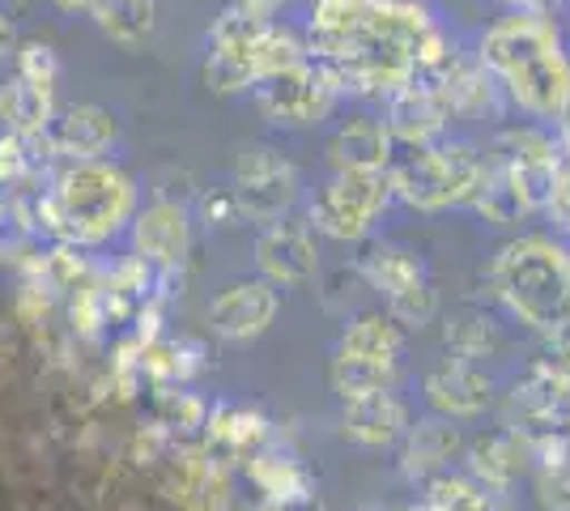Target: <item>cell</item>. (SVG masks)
I'll return each instance as SVG.
<instances>
[{
    "mask_svg": "<svg viewBox=\"0 0 570 511\" xmlns=\"http://www.w3.org/2000/svg\"><path fill=\"white\" fill-rule=\"evenodd\" d=\"M528 443L515 431H490L469 448V469L485 490H511L520 482Z\"/></svg>",
    "mask_w": 570,
    "mask_h": 511,
    "instance_id": "9a60e30c",
    "label": "cell"
},
{
    "mask_svg": "<svg viewBox=\"0 0 570 511\" xmlns=\"http://www.w3.org/2000/svg\"><path fill=\"white\" fill-rule=\"evenodd\" d=\"M303 60V48L268 26L264 13L235 9L226 13L214 30V56H209V81L217 90H243V86H261L264 77L294 69Z\"/></svg>",
    "mask_w": 570,
    "mask_h": 511,
    "instance_id": "277c9868",
    "label": "cell"
},
{
    "mask_svg": "<svg viewBox=\"0 0 570 511\" xmlns=\"http://www.w3.org/2000/svg\"><path fill=\"white\" fill-rule=\"evenodd\" d=\"M311 51L333 73L336 90L396 95L413 65L439 60L452 43L413 0H320Z\"/></svg>",
    "mask_w": 570,
    "mask_h": 511,
    "instance_id": "6da1fadb",
    "label": "cell"
},
{
    "mask_svg": "<svg viewBox=\"0 0 570 511\" xmlns=\"http://www.w3.org/2000/svg\"><path fill=\"white\" fill-rule=\"evenodd\" d=\"M481 179H485V158L473 146H422L387 163L392 196L426 214L469 205Z\"/></svg>",
    "mask_w": 570,
    "mask_h": 511,
    "instance_id": "5b68a950",
    "label": "cell"
},
{
    "mask_svg": "<svg viewBox=\"0 0 570 511\" xmlns=\"http://www.w3.org/2000/svg\"><path fill=\"white\" fill-rule=\"evenodd\" d=\"M98 18L102 26L116 35V39H141L149 35V26H154V9H149V0H95Z\"/></svg>",
    "mask_w": 570,
    "mask_h": 511,
    "instance_id": "4316f807",
    "label": "cell"
},
{
    "mask_svg": "<svg viewBox=\"0 0 570 511\" xmlns=\"http://www.w3.org/2000/svg\"><path fill=\"white\" fill-rule=\"evenodd\" d=\"M476 65L502 81L507 95L537 120H553L570 95V60L558 39V26L546 13L515 9L511 18L494 22L481 39Z\"/></svg>",
    "mask_w": 570,
    "mask_h": 511,
    "instance_id": "7a4b0ae2",
    "label": "cell"
},
{
    "mask_svg": "<svg viewBox=\"0 0 570 511\" xmlns=\"http://www.w3.org/2000/svg\"><path fill=\"white\" fill-rule=\"evenodd\" d=\"M60 4H90V0H60Z\"/></svg>",
    "mask_w": 570,
    "mask_h": 511,
    "instance_id": "8d00e7d4",
    "label": "cell"
},
{
    "mask_svg": "<svg viewBox=\"0 0 570 511\" xmlns=\"http://www.w3.org/2000/svg\"><path fill=\"white\" fill-rule=\"evenodd\" d=\"M455 448H460V431L448 417L409 422V431H404V473L409 478H430L452 461Z\"/></svg>",
    "mask_w": 570,
    "mask_h": 511,
    "instance_id": "ac0fdd59",
    "label": "cell"
},
{
    "mask_svg": "<svg viewBox=\"0 0 570 511\" xmlns=\"http://www.w3.org/2000/svg\"><path fill=\"white\" fill-rule=\"evenodd\" d=\"M434 312H439V298L430 291V282L396 294V298H387V316L396 320V324H417V328H422V324L434 320Z\"/></svg>",
    "mask_w": 570,
    "mask_h": 511,
    "instance_id": "83f0119b",
    "label": "cell"
},
{
    "mask_svg": "<svg viewBox=\"0 0 570 511\" xmlns=\"http://www.w3.org/2000/svg\"><path fill=\"white\" fill-rule=\"evenodd\" d=\"M336 98V81L324 65H307L298 60L294 69L264 77L261 81V107L264 116L277 124H311L320 120Z\"/></svg>",
    "mask_w": 570,
    "mask_h": 511,
    "instance_id": "ba28073f",
    "label": "cell"
},
{
    "mask_svg": "<svg viewBox=\"0 0 570 511\" xmlns=\"http://www.w3.org/2000/svg\"><path fill=\"white\" fill-rule=\"evenodd\" d=\"M553 120H558V149H562V154H570V95H567L562 111H558Z\"/></svg>",
    "mask_w": 570,
    "mask_h": 511,
    "instance_id": "d6a6232c",
    "label": "cell"
},
{
    "mask_svg": "<svg viewBox=\"0 0 570 511\" xmlns=\"http://www.w3.org/2000/svg\"><path fill=\"white\" fill-rule=\"evenodd\" d=\"M396 511H434V508H396Z\"/></svg>",
    "mask_w": 570,
    "mask_h": 511,
    "instance_id": "74e56055",
    "label": "cell"
},
{
    "mask_svg": "<svg viewBox=\"0 0 570 511\" xmlns=\"http://www.w3.org/2000/svg\"><path fill=\"white\" fill-rule=\"evenodd\" d=\"M277 316V291L264 282H247L226 291L214 303V328L226 337H256Z\"/></svg>",
    "mask_w": 570,
    "mask_h": 511,
    "instance_id": "5bb4252c",
    "label": "cell"
},
{
    "mask_svg": "<svg viewBox=\"0 0 570 511\" xmlns=\"http://www.w3.org/2000/svg\"><path fill=\"white\" fill-rule=\"evenodd\" d=\"M294 196H298V175H294V167L285 163L282 154L247 149L238 158V209H247L252 218L261 222H277L294 205Z\"/></svg>",
    "mask_w": 570,
    "mask_h": 511,
    "instance_id": "9c48e42d",
    "label": "cell"
},
{
    "mask_svg": "<svg viewBox=\"0 0 570 511\" xmlns=\"http://www.w3.org/2000/svg\"><path fill=\"white\" fill-rule=\"evenodd\" d=\"M494 294L507 303L520 324L562 337L570 333V252L546 235H523L511 239L494 256Z\"/></svg>",
    "mask_w": 570,
    "mask_h": 511,
    "instance_id": "3957f363",
    "label": "cell"
},
{
    "mask_svg": "<svg viewBox=\"0 0 570 511\" xmlns=\"http://www.w3.org/2000/svg\"><path fill=\"white\" fill-rule=\"evenodd\" d=\"M277 4H282V0H243V9H252V13H264V18H268Z\"/></svg>",
    "mask_w": 570,
    "mask_h": 511,
    "instance_id": "e575fe53",
    "label": "cell"
},
{
    "mask_svg": "<svg viewBox=\"0 0 570 511\" xmlns=\"http://www.w3.org/2000/svg\"><path fill=\"white\" fill-rule=\"evenodd\" d=\"M537 499L546 511H570V469H541Z\"/></svg>",
    "mask_w": 570,
    "mask_h": 511,
    "instance_id": "4dcf8cb0",
    "label": "cell"
},
{
    "mask_svg": "<svg viewBox=\"0 0 570 511\" xmlns=\"http://www.w3.org/2000/svg\"><path fill=\"white\" fill-rule=\"evenodd\" d=\"M448 102L430 90H417V86H401L396 95H387V132L392 141H404L409 149L430 146L443 128H448Z\"/></svg>",
    "mask_w": 570,
    "mask_h": 511,
    "instance_id": "7c38bea8",
    "label": "cell"
},
{
    "mask_svg": "<svg viewBox=\"0 0 570 511\" xmlns=\"http://www.w3.org/2000/svg\"><path fill=\"white\" fill-rule=\"evenodd\" d=\"M137 239H141V252H149V256H158V261H179L184 247H188L184 209H175V205H154L141 218V226H137Z\"/></svg>",
    "mask_w": 570,
    "mask_h": 511,
    "instance_id": "cb8c5ba5",
    "label": "cell"
},
{
    "mask_svg": "<svg viewBox=\"0 0 570 511\" xmlns=\"http://www.w3.org/2000/svg\"><path fill=\"white\" fill-rule=\"evenodd\" d=\"M362 277L383 291L387 298H396V294L413 291V286H422L426 282V265L413 256V252H404V247H375L366 261H362Z\"/></svg>",
    "mask_w": 570,
    "mask_h": 511,
    "instance_id": "ffe728a7",
    "label": "cell"
},
{
    "mask_svg": "<svg viewBox=\"0 0 570 511\" xmlns=\"http://www.w3.org/2000/svg\"><path fill=\"white\" fill-rule=\"evenodd\" d=\"M387 170H336V179L311 205V226L333 239H362L371 222L387 209Z\"/></svg>",
    "mask_w": 570,
    "mask_h": 511,
    "instance_id": "8992f818",
    "label": "cell"
},
{
    "mask_svg": "<svg viewBox=\"0 0 570 511\" xmlns=\"http://www.w3.org/2000/svg\"><path fill=\"white\" fill-rule=\"evenodd\" d=\"M426 401L443 417H476L490 410L494 401V384L485 371H476L473 363H455L448 358L443 366H434L426 375Z\"/></svg>",
    "mask_w": 570,
    "mask_h": 511,
    "instance_id": "8fae6325",
    "label": "cell"
},
{
    "mask_svg": "<svg viewBox=\"0 0 570 511\" xmlns=\"http://www.w3.org/2000/svg\"><path fill=\"white\" fill-rule=\"evenodd\" d=\"M443 345L452 350L455 363H473V358L494 354L499 333H494L490 316H481V312H460V316H452L443 324Z\"/></svg>",
    "mask_w": 570,
    "mask_h": 511,
    "instance_id": "d4e9b609",
    "label": "cell"
},
{
    "mask_svg": "<svg viewBox=\"0 0 570 511\" xmlns=\"http://www.w3.org/2000/svg\"><path fill=\"white\" fill-rule=\"evenodd\" d=\"M434 511H507L494 490H485L481 482L469 478H434L430 482V503Z\"/></svg>",
    "mask_w": 570,
    "mask_h": 511,
    "instance_id": "484cf974",
    "label": "cell"
},
{
    "mask_svg": "<svg viewBox=\"0 0 570 511\" xmlns=\"http://www.w3.org/2000/svg\"><path fill=\"white\" fill-rule=\"evenodd\" d=\"M507 4H515V9H528V13H546L549 4H558V0H507Z\"/></svg>",
    "mask_w": 570,
    "mask_h": 511,
    "instance_id": "836d02e7",
    "label": "cell"
},
{
    "mask_svg": "<svg viewBox=\"0 0 570 511\" xmlns=\"http://www.w3.org/2000/svg\"><path fill=\"white\" fill-rule=\"evenodd\" d=\"M494 163L507 170V179L520 188L528 209H546L553 184L562 175V149L541 128H507L499 132Z\"/></svg>",
    "mask_w": 570,
    "mask_h": 511,
    "instance_id": "52a82bcc",
    "label": "cell"
},
{
    "mask_svg": "<svg viewBox=\"0 0 570 511\" xmlns=\"http://www.w3.org/2000/svg\"><path fill=\"white\" fill-rule=\"evenodd\" d=\"M546 209L553 214L558 230H567L570 235V167H562V175H558V184H553V196H549Z\"/></svg>",
    "mask_w": 570,
    "mask_h": 511,
    "instance_id": "1f68e13d",
    "label": "cell"
},
{
    "mask_svg": "<svg viewBox=\"0 0 570 511\" xmlns=\"http://www.w3.org/2000/svg\"><path fill=\"white\" fill-rule=\"evenodd\" d=\"M401 345H404V333L392 316H357L345 328V337H341V354L375 358V363H396Z\"/></svg>",
    "mask_w": 570,
    "mask_h": 511,
    "instance_id": "7402d4cb",
    "label": "cell"
},
{
    "mask_svg": "<svg viewBox=\"0 0 570 511\" xmlns=\"http://www.w3.org/2000/svg\"><path fill=\"white\" fill-rule=\"evenodd\" d=\"M65 196H69V209L81 222H116L119 214L128 209V188H124V179L102 167H86V170H77V175H69Z\"/></svg>",
    "mask_w": 570,
    "mask_h": 511,
    "instance_id": "2e32d148",
    "label": "cell"
},
{
    "mask_svg": "<svg viewBox=\"0 0 570 511\" xmlns=\"http://www.w3.org/2000/svg\"><path fill=\"white\" fill-rule=\"evenodd\" d=\"M256 261L273 282H307L311 273L320 268V252H315V235L303 222H273L256 244Z\"/></svg>",
    "mask_w": 570,
    "mask_h": 511,
    "instance_id": "30bf717a",
    "label": "cell"
},
{
    "mask_svg": "<svg viewBox=\"0 0 570 511\" xmlns=\"http://www.w3.org/2000/svg\"><path fill=\"white\" fill-rule=\"evenodd\" d=\"M60 137L86 154V149H98L102 141H111V120L98 116V111H81V116L65 120V132H60Z\"/></svg>",
    "mask_w": 570,
    "mask_h": 511,
    "instance_id": "f546056e",
    "label": "cell"
},
{
    "mask_svg": "<svg viewBox=\"0 0 570 511\" xmlns=\"http://www.w3.org/2000/svg\"><path fill=\"white\" fill-rule=\"evenodd\" d=\"M328 380H333V392L341 401H362V396H375V392H392L396 363H375V358L336 354Z\"/></svg>",
    "mask_w": 570,
    "mask_h": 511,
    "instance_id": "44dd1931",
    "label": "cell"
},
{
    "mask_svg": "<svg viewBox=\"0 0 570 511\" xmlns=\"http://www.w3.org/2000/svg\"><path fill=\"white\" fill-rule=\"evenodd\" d=\"M9 43H13V30H9V26L0 22V56H4V51H9Z\"/></svg>",
    "mask_w": 570,
    "mask_h": 511,
    "instance_id": "d590c367",
    "label": "cell"
},
{
    "mask_svg": "<svg viewBox=\"0 0 570 511\" xmlns=\"http://www.w3.org/2000/svg\"><path fill=\"white\" fill-rule=\"evenodd\" d=\"M328 158H333L336 170H387V163H392V132L380 120L341 124V132L328 141Z\"/></svg>",
    "mask_w": 570,
    "mask_h": 511,
    "instance_id": "e0dca14e",
    "label": "cell"
},
{
    "mask_svg": "<svg viewBox=\"0 0 570 511\" xmlns=\"http://www.w3.org/2000/svg\"><path fill=\"white\" fill-rule=\"evenodd\" d=\"M4 116L13 124H22V128H30V124H39L48 116V95L39 86H30V81H13L4 90Z\"/></svg>",
    "mask_w": 570,
    "mask_h": 511,
    "instance_id": "f1b7e54d",
    "label": "cell"
},
{
    "mask_svg": "<svg viewBox=\"0 0 570 511\" xmlns=\"http://www.w3.org/2000/svg\"><path fill=\"white\" fill-rule=\"evenodd\" d=\"M409 431V410L401 396L375 392L362 401H345V435L366 448H392Z\"/></svg>",
    "mask_w": 570,
    "mask_h": 511,
    "instance_id": "4fadbf2b",
    "label": "cell"
},
{
    "mask_svg": "<svg viewBox=\"0 0 570 511\" xmlns=\"http://www.w3.org/2000/svg\"><path fill=\"white\" fill-rule=\"evenodd\" d=\"M562 401H570V389L541 363L528 366V375L515 380V392H511V405L520 410L528 426H549L562 410Z\"/></svg>",
    "mask_w": 570,
    "mask_h": 511,
    "instance_id": "d6986e66",
    "label": "cell"
},
{
    "mask_svg": "<svg viewBox=\"0 0 570 511\" xmlns=\"http://www.w3.org/2000/svg\"><path fill=\"white\" fill-rule=\"evenodd\" d=\"M469 205H476V214L485 222H494V226H515L523 214H532V209L523 205L520 188L507 179V170H502L494 158H485V179H481V188H476V196Z\"/></svg>",
    "mask_w": 570,
    "mask_h": 511,
    "instance_id": "603a6c76",
    "label": "cell"
}]
</instances>
